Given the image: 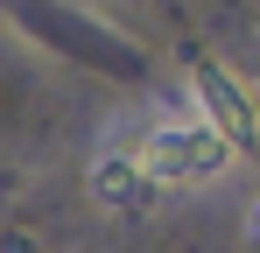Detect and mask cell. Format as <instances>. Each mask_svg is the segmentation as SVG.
Here are the masks:
<instances>
[{"mask_svg": "<svg viewBox=\"0 0 260 253\" xmlns=\"http://www.w3.org/2000/svg\"><path fill=\"white\" fill-rule=\"evenodd\" d=\"M127 162L141 169V183L162 197V190H197V183H218L225 162H232V148H225V134L211 120H197V113H169V120H155L141 141H127Z\"/></svg>", "mask_w": 260, "mask_h": 253, "instance_id": "1", "label": "cell"}, {"mask_svg": "<svg viewBox=\"0 0 260 253\" xmlns=\"http://www.w3.org/2000/svg\"><path fill=\"white\" fill-rule=\"evenodd\" d=\"M91 190H99V204H113V211H127V218H141L148 211V183H141V169L127 162V148H113V155H99V169H91Z\"/></svg>", "mask_w": 260, "mask_h": 253, "instance_id": "3", "label": "cell"}, {"mask_svg": "<svg viewBox=\"0 0 260 253\" xmlns=\"http://www.w3.org/2000/svg\"><path fill=\"white\" fill-rule=\"evenodd\" d=\"M246 239H253V246H260V197H253V204H246Z\"/></svg>", "mask_w": 260, "mask_h": 253, "instance_id": "4", "label": "cell"}, {"mask_svg": "<svg viewBox=\"0 0 260 253\" xmlns=\"http://www.w3.org/2000/svg\"><path fill=\"white\" fill-rule=\"evenodd\" d=\"M204 106H211V126L225 134V148L232 141L239 148H260V113H253L246 84L232 78V71H204Z\"/></svg>", "mask_w": 260, "mask_h": 253, "instance_id": "2", "label": "cell"}]
</instances>
